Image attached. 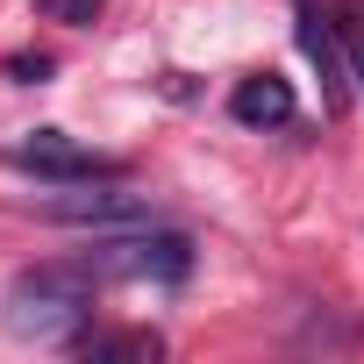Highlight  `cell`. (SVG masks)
<instances>
[{
	"label": "cell",
	"instance_id": "cell-1",
	"mask_svg": "<svg viewBox=\"0 0 364 364\" xmlns=\"http://www.w3.org/2000/svg\"><path fill=\"white\" fill-rule=\"evenodd\" d=\"M107 279L86 264V257H65V264H36L8 286V336L22 343H72L79 321L93 314V293Z\"/></svg>",
	"mask_w": 364,
	"mask_h": 364
},
{
	"label": "cell",
	"instance_id": "cell-2",
	"mask_svg": "<svg viewBox=\"0 0 364 364\" xmlns=\"http://www.w3.org/2000/svg\"><path fill=\"white\" fill-rule=\"evenodd\" d=\"M86 264L100 272V279H150V286H178L193 272V243L178 236V229H157V222H143L136 236H107V243H93L86 250Z\"/></svg>",
	"mask_w": 364,
	"mask_h": 364
},
{
	"label": "cell",
	"instance_id": "cell-3",
	"mask_svg": "<svg viewBox=\"0 0 364 364\" xmlns=\"http://www.w3.org/2000/svg\"><path fill=\"white\" fill-rule=\"evenodd\" d=\"M43 215H50V222H72V229H143V222H150V208H143L136 193H114L107 178H79L72 193L43 200Z\"/></svg>",
	"mask_w": 364,
	"mask_h": 364
},
{
	"label": "cell",
	"instance_id": "cell-4",
	"mask_svg": "<svg viewBox=\"0 0 364 364\" xmlns=\"http://www.w3.org/2000/svg\"><path fill=\"white\" fill-rule=\"evenodd\" d=\"M8 164H15V171H36V178H58V186H79V178H122L114 157H86V150H79L72 136H58V129H36L29 143H15Z\"/></svg>",
	"mask_w": 364,
	"mask_h": 364
},
{
	"label": "cell",
	"instance_id": "cell-5",
	"mask_svg": "<svg viewBox=\"0 0 364 364\" xmlns=\"http://www.w3.org/2000/svg\"><path fill=\"white\" fill-rule=\"evenodd\" d=\"M300 50H307V65L321 72V93H328V107H350V58H343L336 15H314V8H300Z\"/></svg>",
	"mask_w": 364,
	"mask_h": 364
},
{
	"label": "cell",
	"instance_id": "cell-6",
	"mask_svg": "<svg viewBox=\"0 0 364 364\" xmlns=\"http://www.w3.org/2000/svg\"><path fill=\"white\" fill-rule=\"evenodd\" d=\"M229 114H236L243 129H286V122L300 114V100H293V86H286L279 72H250V79L229 93Z\"/></svg>",
	"mask_w": 364,
	"mask_h": 364
},
{
	"label": "cell",
	"instance_id": "cell-7",
	"mask_svg": "<svg viewBox=\"0 0 364 364\" xmlns=\"http://www.w3.org/2000/svg\"><path fill=\"white\" fill-rule=\"evenodd\" d=\"M72 343H79L93 364H107V357H143V364L164 357V343H157L150 328H107V336H72Z\"/></svg>",
	"mask_w": 364,
	"mask_h": 364
},
{
	"label": "cell",
	"instance_id": "cell-8",
	"mask_svg": "<svg viewBox=\"0 0 364 364\" xmlns=\"http://www.w3.org/2000/svg\"><path fill=\"white\" fill-rule=\"evenodd\" d=\"M336 36H343V58H350V86L364 93V22L357 15H336Z\"/></svg>",
	"mask_w": 364,
	"mask_h": 364
},
{
	"label": "cell",
	"instance_id": "cell-9",
	"mask_svg": "<svg viewBox=\"0 0 364 364\" xmlns=\"http://www.w3.org/2000/svg\"><path fill=\"white\" fill-rule=\"evenodd\" d=\"M43 8H50L58 22H72V29H86V22H100V0H43Z\"/></svg>",
	"mask_w": 364,
	"mask_h": 364
},
{
	"label": "cell",
	"instance_id": "cell-10",
	"mask_svg": "<svg viewBox=\"0 0 364 364\" xmlns=\"http://www.w3.org/2000/svg\"><path fill=\"white\" fill-rule=\"evenodd\" d=\"M8 72H15V79H43V72H50V58H8Z\"/></svg>",
	"mask_w": 364,
	"mask_h": 364
}]
</instances>
